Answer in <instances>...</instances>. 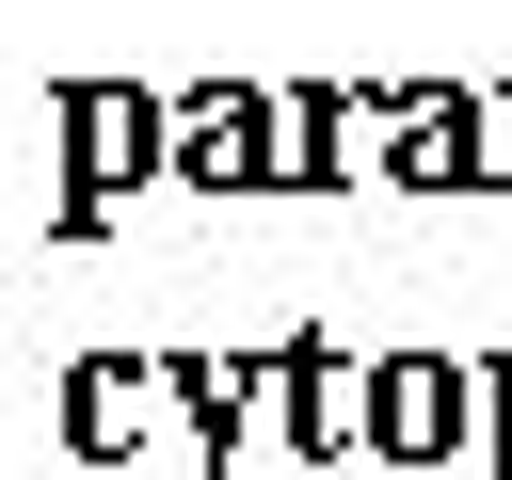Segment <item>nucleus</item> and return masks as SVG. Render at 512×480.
Masks as SVG:
<instances>
[]
</instances>
